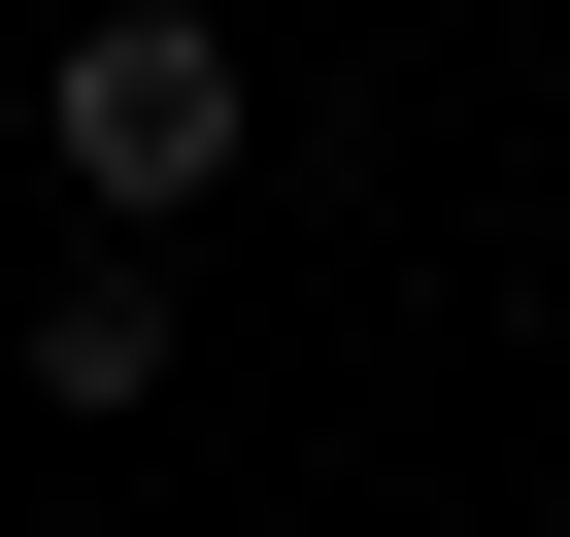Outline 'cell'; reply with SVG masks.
<instances>
[{
  "label": "cell",
  "mask_w": 570,
  "mask_h": 537,
  "mask_svg": "<svg viewBox=\"0 0 570 537\" xmlns=\"http://www.w3.org/2000/svg\"><path fill=\"white\" fill-rule=\"evenodd\" d=\"M35 403H168V268H135V235L35 268Z\"/></svg>",
  "instance_id": "cell-2"
},
{
  "label": "cell",
  "mask_w": 570,
  "mask_h": 537,
  "mask_svg": "<svg viewBox=\"0 0 570 537\" xmlns=\"http://www.w3.org/2000/svg\"><path fill=\"white\" fill-rule=\"evenodd\" d=\"M35 135H68V202H101V235H168V202H235V135H268V101H235L202 0H101V35L35 68Z\"/></svg>",
  "instance_id": "cell-1"
}]
</instances>
